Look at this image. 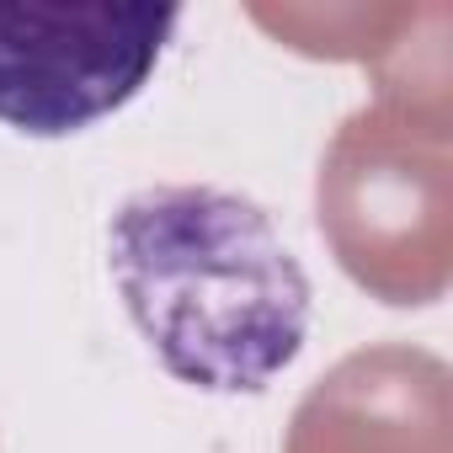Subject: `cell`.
Segmentation results:
<instances>
[{
	"label": "cell",
	"instance_id": "1",
	"mask_svg": "<svg viewBox=\"0 0 453 453\" xmlns=\"http://www.w3.org/2000/svg\"><path fill=\"white\" fill-rule=\"evenodd\" d=\"M107 267L155 363L203 395H262L304 347L315 294L262 203L155 181L118 203Z\"/></svg>",
	"mask_w": 453,
	"mask_h": 453
},
{
	"label": "cell",
	"instance_id": "2",
	"mask_svg": "<svg viewBox=\"0 0 453 453\" xmlns=\"http://www.w3.org/2000/svg\"><path fill=\"white\" fill-rule=\"evenodd\" d=\"M176 6L144 0H17L0 6V123L70 139L123 112L176 38Z\"/></svg>",
	"mask_w": 453,
	"mask_h": 453
}]
</instances>
